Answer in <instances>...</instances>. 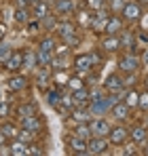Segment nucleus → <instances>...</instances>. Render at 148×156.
Here are the masks:
<instances>
[{"instance_id": "obj_1", "label": "nucleus", "mask_w": 148, "mask_h": 156, "mask_svg": "<svg viewBox=\"0 0 148 156\" xmlns=\"http://www.w3.org/2000/svg\"><path fill=\"white\" fill-rule=\"evenodd\" d=\"M53 47H55V40L53 38H45L40 42V51H38V61L49 66L51 59H53Z\"/></svg>"}, {"instance_id": "obj_2", "label": "nucleus", "mask_w": 148, "mask_h": 156, "mask_svg": "<svg viewBox=\"0 0 148 156\" xmlns=\"http://www.w3.org/2000/svg\"><path fill=\"white\" fill-rule=\"evenodd\" d=\"M43 120L34 114V116H24L21 118V129L24 131H28V133H40L43 131Z\"/></svg>"}, {"instance_id": "obj_3", "label": "nucleus", "mask_w": 148, "mask_h": 156, "mask_svg": "<svg viewBox=\"0 0 148 156\" xmlns=\"http://www.w3.org/2000/svg\"><path fill=\"white\" fill-rule=\"evenodd\" d=\"M89 129H91V135L93 137H106L108 133H110V122L108 120H104V118H98V120H93L91 125H89Z\"/></svg>"}, {"instance_id": "obj_4", "label": "nucleus", "mask_w": 148, "mask_h": 156, "mask_svg": "<svg viewBox=\"0 0 148 156\" xmlns=\"http://www.w3.org/2000/svg\"><path fill=\"white\" fill-rule=\"evenodd\" d=\"M123 17L127 21H138L142 17V6L138 2H125L123 6Z\"/></svg>"}, {"instance_id": "obj_5", "label": "nucleus", "mask_w": 148, "mask_h": 156, "mask_svg": "<svg viewBox=\"0 0 148 156\" xmlns=\"http://www.w3.org/2000/svg\"><path fill=\"white\" fill-rule=\"evenodd\" d=\"M106 148H108L106 137H93L87 144V154H106Z\"/></svg>"}, {"instance_id": "obj_6", "label": "nucleus", "mask_w": 148, "mask_h": 156, "mask_svg": "<svg viewBox=\"0 0 148 156\" xmlns=\"http://www.w3.org/2000/svg\"><path fill=\"white\" fill-rule=\"evenodd\" d=\"M21 66H24V53L21 51H13L6 59H4V68L11 70V72H17Z\"/></svg>"}, {"instance_id": "obj_7", "label": "nucleus", "mask_w": 148, "mask_h": 156, "mask_svg": "<svg viewBox=\"0 0 148 156\" xmlns=\"http://www.w3.org/2000/svg\"><path fill=\"white\" fill-rule=\"evenodd\" d=\"M138 66H140V59L131 53V55H123L121 57V61H119V68L123 70V72H129V74H133L135 70H138Z\"/></svg>"}, {"instance_id": "obj_8", "label": "nucleus", "mask_w": 148, "mask_h": 156, "mask_svg": "<svg viewBox=\"0 0 148 156\" xmlns=\"http://www.w3.org/2000/svg\"><path fill=\"white\" fill-rule=\"evenodd\" d=\"M127 135H129V131L125 129V127H114V129H110V133H108V137H110V141H112L114 146H121V144H125Z\"/></svg>"}, {"instance_id": "obj_9", "label": "nucleus", "mask_w": 148, "mask_h": 156, "mask_svg": "<svg viewBox=\"0 0 148 156\" xmlns=\"http://www.w3.org/2000/svg\"><path fill=\"white\" fill-rule=\"evenodd\" d=\"M104 89L110 91V93H117V91H123V80L117 76V74H110L104 82Z\"/></svg>"}, {"instance_id": "obj_10", "label": "nucleus", "mask_w": 148, "mask_h": 156, "mask_svg": "<svg viewBox=\"0 0 148 156\" xmlns=\"http://www.w3.org/2000/svg\"><path fill=\"white\" fill-rule=\"evenodd\" d=\"M104 30H106L108 34H119V32L123 30V19H121V17H117V15H114V17H108Z\"/></svg>"}, {"instance_id": "obj_11", "label": "nucleus", "mask_w": 148, "mask_h": 156, "mask_svg": "<svg viewBox=\"0 0 148 156\" xmlns=\"http://www.w3.org/2000/svg\"><path fill=\"white\" fill-rule=\"evenodd\" d=\"M74 9H76V2H74V0H57V2H55V11H57L59 15L74 13Z\"/></svg>"}, {"instance_id": "obj_12", "label": "nucleus", "mask_w": 148, "mask_h": 156, "mask_svg": "<svg viewBox=\"0 0 148 156\" xmlns=\"http://www.w3.org/2000/svg\"><path fill=\"white\" fill-rule=\"evenodd\" d=\"M74 66H76V70L85 72V70H91L93 68V59H91V55H78L76 61H74Z\"/></svg>"}, {"instance_id": "obj_13", "label": "nucleus", "mask_w": 148, "mask_h": 156, "mask_svg": "<svg viewBox=\"0 0 148 156\" xmlns=\"http://www.w3.org/2000/svg\"><path fill=\"white\" fill-rule=\"evenodd\" d=\"M70 148H72L74 154H80V156L87 154V141H85V139H80V137H76V135L70 139Z\"/></svg>"}, {"instance_id": "obj_14", "label": "nucleus", "mask_w": 148, "mask_h": 156, "mask_svg": "<svg viewBox=\"0 0 148 156\" xmlns=\"http://www.w3.org/2000/svg\"><path fill=\"white\" fill-rule=\"evenodd\" d=\"M9 154H13V156H28V154H30V148L25 146L24 141H13L11 148H9Z\"/></svg>"}, {"instance_id": "obj_15", "label": "nucleus", "mask_w": 148, "mask_h": 156, "mask_svg": "<svg viewBox=\"0 0 148 156\" xmlns=\"http://www.w3.org/2000/svg\"><path fill=\"white\" fill-rule=\"evenodd\" d=\"M112 116H114L117 120H125V118L129 116V105L121 104V101H119V104H114V105H112Z\"/></svg>"}, {"instance_id": "obj_16", "label": "nucleus", "mask_w": 148, "mask_h": 156, "mask_svg": "<svg viewBox=\"0 0 148 156\" xmlns=\"http://www.w3.org/2000/svg\"><path fill=\"white\" fill-rule=\"evenodd\" d=\"M102 47H104V51L114 53V51H119L121 42H119V38H114V34H108V38H104V42H102Z\"/></svg>"}, {"instance_id": "obj_17", "label": "nucleus", "mask_w": 148, "mask_h": 156, "mask_svg": "<svg viewBox=\"0 0 148 156\" xmlns=\"http://www.w3.org/2000/svg\"><path fill=\"white\" fill-rule=\"evenodd\" d=\"M131 137H133V141H135V144H144V141L148 139L146 127H133V129H131Z\"/></svg>"}, {"instance_id": "obj_18", "label": "nucleus", "mask_w": 148, "mask_h": 156, "mask_svg": "<svg viewBox=\"0 0 148 156\" xmlns=\"http://www.w3.org/2000/svg\"><path fill=\"white\" fill-rule=\"evenodd\" d=\"M76 32V26H74L72 21H61L59 26H57V34L61 36V38H66V36H70Z\"/></svg>"}, {"instance_id": "obj_19", "label": "nucleus", "mask_w": 148, "mask_h": 156, "mask_svg": "<svg viewBox=\"0 0 148 156\" xmlns=\"http://www.w3.org/2000/svg\"><path fill=\"white\" fill-rule=\"evenodd\" d=\"M72 104H76V105H85L87 104V99H89V93H87V91H85V87H83V89H76V91H74L72 93Z\"/></svg>"}, {"instance_id": "obj_20", "label": "nucleus", "mask_w": 148, "mask_h": 156, "mask_svg": "<svg viewBox=\"0 0 148 156\" xmlns=\"http://www.w3.org/2000/svg\"><path fill=\"white\" fill-rule=\"evenodd\" d=\"M108 108H110L108 99H106V97H102V99H95V101H93V105H91V112H93V114H104Z\"/></svg>"}, {"instance_id": "obj_21", "label": "nucleus", "mask_w": 148, "mask_h": 156, "mask_svg": "<svg viewBox=\"0 0 148 156\" xmlns=\"http://www.w3.org/2000/svg\"><path fill=\"white\" fill-rule=\"evenodd\" d=\"M25 84H28V80H25L24 76H15V78L9 80V89H11V91H21Z\"/></svg>"}, {"instance_id": "obj_22", "label": "nucleus", "mask_w": 148, "mask_h": 156, "mask_svg": "<svg viewBox=\"0 0 148 156\" xmlns=\"http://www.w3.org/2000/svg\"><path fill=\"white\" fill-rule=\"evenodd\" d=\"M0 133H2L4 137H13V139H15V137L19 135V131H17V127H15V125H11V122L2 125V127H0Z\"/></svg>"}, {"instance_id": "obj_23", "label": "nucleus", "mask_w": 148, "mask_h": 156, "mask_svg": "<svg viewBox=\"0 0 148 156\" xmlns=\"http://www.w3.org/2000/svg\"><path fill=\"white\" fill-rule=\"evenodd\" d=\"M19 116L24 118V116H34V114H38V110H36V105L34 104H24V105H19Z\"/></svg>"}, {"instance_id": "obj_24", "label": "nucleus", "mask_w": 148, "mask_h": 156, "mask_svg": "<svg viewBox=\"0 0 148 156\" xmlns=\"http://www.w3.org/2000/svg\"><path fill=\"white\" fill-rule=\"evenodd\" d=\"M74 135H76V137H80V139H87V137L91 135V129H89V125H78V127L74 129Z\"/></svg>"}, {"instance_id": "obj_25", "label": "nucleus", "mask_w": 148, "mask_h": 156, "mask_svg": "<svg viewBox=\"0 0 148 156\" xmlns=\"http://www.w3.org/2000/svg\"><path fill=\"white\" fill-rule=\"evenodd\" d=\"M59 99H61V95H59L57 91H49V93H47V101H49V104L53 105V108L59 104Z\"/></svg>"}, {"instance_id": "obj_26", "label": "nucleus", "mask_w": 148, "mask_h": 156, "mask_svg": "<svg viewBox=\"0 0 148 156\" xmlns=\"http://www.w3.org/2000/svg\"><path fill=\"white\" fill-rule=\"evenodd\" d=\"M49 15V9H47V4H43V2H36V17H47Z\"/></svg>"}, {"instance_id": "obj_27", "label": "nucleus", "mask_w": 148, "mask_h": 156, "mask_svg": "<svg viewBox=\"0 0 148 156\" xmlns=\"http://www.w3.org/2000/svg\"><path fill=\"white\" fill-rule=\"evenodd\" d=\"M34 63H36V57H34V53H28V55H24V66L25 68H34Z\"/></svg>"}, {"instance_id": "obj_28", "label": "nucleus", "mask_w": 148, "mask_h": 156, "mask_svg": "<svg viewBox=\"0 0 148 156\" xmlns=\"http://www.w3.org/2000/svg\"><path fill=\"white\" fill-rule=\"evenodd\" d=\"M15 19H17L19 23H28L30 15H28V11H25V9H19V11H17V15H15Z\"/></svg>"}, {"instance_id": "obj_29", "label": "nucleus", "mask_w": 148, "mask_h": 156, "mask_svg": "<svg viewBox=\"0 0 148 156\" xmlns=\"http://www.w3.org/2000/svg\"><path fill=\"white\" fill-rule=\"evenodd\" d=\"M138 105L142 108V110H148V93L144 91L142 95H138Z\"/></svg>"}, {"instance_id": "obj_30", "label": "nucleus", "mask_w": 148, "mask_h": 156, "mask_svg": "<svg viewBox=\"0 0 148 156\" xmlns=\"http://www.w3.org/2000/svg\"><path fill=\"white\" fill-rule=\"evenodd\" d=\"M49 72H47V70H40V72H38V76H36V80H38V84H47V82H49Z\"/></svg>"}, {"instance_id": "obj_31", "label": "nucleus", "mask_w": 148, "mask_h": 156, "mask_svg": "<svg viewBox=\"0 0 148 156\" xmlns=\"http://www.w3.org/2000/svg\"><path fill=\"white\" fill-rule=\"evenodd\" d=\"M68 84H70V89H72V91L83 89V80H78V78H68Z\"/></svg>"}, {"instance_id": "obj_32", "label": "nucleus", "mask_w": 148, "mask_h": 156, "mask_svg": "<svg viewBox=\"0 0 148 156\" xmlns=\"http://www.w3.org/2000/svg\"><path fill=\"white\" fill-rule=\"evenodd\" d=\"M74 118H76V120H87V118H89V112H87V110H76V112H74Z\"/></svg>"}, {"instance_id": "obj_33", "label": "nucleus", "mask_w": 148, "mask_h": 156, "mask_svg": "<svg viewBox=\"0 0 148 156\" xmlns=\"http://www.w3.org/2000/svg\"><path fill=\"white\" fill-rule=\"evenodd\" d=\"M110 6H112L114 11H123L125 2H123V0H110Z\"/></svg>"}, {"instance_id": "obj_34", "label": "nucleus", "mask_w": 148, "mask_h": 156, "mask_svg": "<svg viewBox=\"0 0 148 156\" xmlns=\"http://www.w3.org/2000/svg\"><path fill=\"white\" fill-rule=\"evenodd\" d=\"M127 97H129V99L125 101L127 105H133V104H138V93H135V91H131V93H129Z\"/></svg>"}, {"instance_id": "obj_35", "label": "nucleus", "mask_w": 148, "mask_h": 156, "mask_svg": "<svg viewBox=\"0 0 148 156\" xmlns=\"http://www.w3.org/2000/svg\"><path fill=\"white\" fill-rule=\"evenodd\" d=\"M138 42L148 47V34H146V32H140V34H138Z\"/></svg>"}, {"instance_id": "obj_36", "label": "nucleus", "mask_w": 148, "mask_h": 156, "mask_svg": "<svg viewBox=\"0 0 148 156\" xmlns=\"http://www.w3.org/2000/svg\"><path fill=\"white\" fill-rule=\"evenodd\" d=\"M87 4L91 9H99V6H104V0H87Z\"/></svg>"}, {"instance_id": "obj_37", "label": "nucleus", "mask_w": 148, "mask_h": 156, "mask_svg": "<svg viewBox=\"0 0 148 156\" xmlns=\"http://www.w3.org/2000/svg\"><path fill=\"white\" fill-rule=\"evenodd\" d=\"M30 154H36V156H40V154H45V152L40 150V146H30Z\"/></svg>"}, {"instance_id": "obj_38", "label": "nucleus", "mask_w": 148, "mask_h": 156, "mask_svg": "<svg viewBox=\"0 0 148 156\" xmlns=\"http://www.w3.org/2000/svg\"><path fill=\"white\" fill-rule=\"evenodd\" d=\"M6 112H9V104L0 101V116H6Z\"/></svg>"}, {"instance_id": "obj_39", "label": "nucleus", "mask_w": 148, "mask_h": 156, "mask_svg": "<svg viewBox=\"0 0 148 156\" xmlns=\"http://www.w3.org/2000/svg\"><path fill=\"white\" fill-rule=\"evenodd\" d=\"M17 4H19V9H28L32 4V0H17Z\"/></svg>"}, {"instance_id": "obj_40", "label": "nucleus", "mask_w": 148, "mask_h": 156, "mask_svg": "<svg viewBox=\"0 0 148 156\" xmlns=\"http://www.w3.org/2000/svg\"><path fill=\"white\" fill-rule=\"evenodd\" d=\"M4 36H6V26H4V23H0V40H2Z\"/></svg>"}, {"instance_id": "obj_41", "label": "nucleus", "mask_w": 148, "mask_h": 156, "mask_svg": "<svg viewBox=\"0 0 148 156\" xmlns=\"http://www.w3.org/2000/svg\"><path fill=\"white\" fill-rule=\"evenodd\" d=\"M138 4H140V6H144V4H148V0H138Z\"/></svg>"}, {"instance_id": "obj_42", "label": "nucleus", "mask_w": 148, "mask_h": 156, "mask_svg": "<svg viewBox=\"0 0 148 156\" xmlns=\"http://www.w3.org/2000/svg\"><path fill=\"white\" fill-rule=\"evenodd\" d=\"M2 144H4V135L0 133V146H2Z\"/></svg>"}, {"instance_id": "obj_43", "label": "nucleus", "mask_w": 148, "mask_h": 156, "mask_svg": "<svg viewBox=\"0 0 148 156\" xmlns=\"http://www.w3.org/2000/svg\"><path fill=\"white\" fill-rule=\"evenodd\" d=\"M144 61H146V63H148V51L144 53Z\"/></svg>"}, {"instance_id": "obj_44", "label": "nucleus", "mask_w": 148, "mask_h": 156, "mask_svg": "<svg viewBox=\"0 0 148 156\" xmlns=\"http://www.w3.org/2000/svg\"><path fill=\"white\" fill-rule=\"evenodd\" d=\"M144 152H146V154H148V146H146V150H144Z\"/></svg>"}]
</instances>
